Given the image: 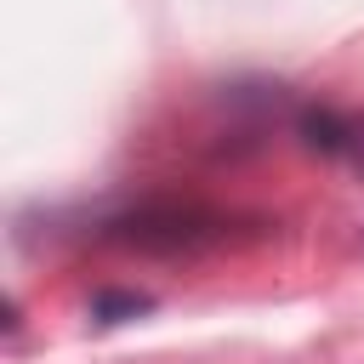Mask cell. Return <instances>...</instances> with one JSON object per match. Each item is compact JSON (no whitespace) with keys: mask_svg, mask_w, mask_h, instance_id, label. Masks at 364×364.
<instances>
[{"mask_svg":"<svg viewBox=\"0 0 364 364\" xmlns=\"http://www.w3.org/2000/svg\"><path fill=\"white\" fill-rule=\"evenodd\" d=\"M142 307H148V296H119V290H102L97 296V318H108V324L125 318V313H142Z\"/></svg>","mask_w":364,"mask_h":364,"instance_id":"cell-1","label":"cell"},{"mask_svg":"<svg viewBox=\"0 0 364 364\" xmlns=\"http://www.w3.org/2000/svg\"><path fill=\"white\" fill-rule=\"evenodd\" d=\"M307 136H313L318 148H336V142H341V131H336V119H307Z\"/></svg>","mask_w":364,"mask_h":364,"instance_id":"cell-2","label":"cell"}]
</instances>
